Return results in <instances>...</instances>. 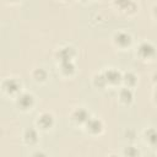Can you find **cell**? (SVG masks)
I'll return each mask as SVG.
<instances>
[{
  "label": "cell",
  "mask_w": 157,
  "mask_h": 157,
  "mask_svg": "<svg viewBox=\"0 0 157 157\" xmlns=\"http://www.w3.org/2000/svg\"><path fill=\"white\" fill-rule=\"evenodd\" d=\"M83 130L86 131L87 135H90L92 137H97V136H101L104 132V124L99 118L91 117L88 119V121L85 124Z\"/></svg>",
  "instance_id": "obj_9"
},
{
  "label": "cell",
  "mask_w": 157,
  "mask_h": 157,
  "mask_svg": "<svg viewBox=\"0 0 157 157\" xmlns=\"http://www.w3.org/2000/svg\"><path fill=\"white\" fill-rule=\"evenodd\" d=\"M77 56V50L71 44H63L59 45L54 52V58L56 63L63 61H75V58Z\"/></svg>",
  "instance_id": "obj_6"
},
{
  "label": "cell",
  "mask_w": 157,
  "mask_h": 157,
  "mask_svg": "<svg viewBox=\"0 0 157 157\" xmlns=\"http://www.w3.org/2000/svg\"><path fill=\"white\" fill-rule=\"evenodd\" d=\"M113 45L119 50H126L132 45V36L124 29H118L112 36Z\"/></svg>",
  "instance_id": "obj_5"
},
{
  "label": "cell",
  "mask_w": 157,
  "mask_h": 157,
  "mask_svg": "<svg viewBox=\"0 0 157 157\" xmlns=\"http://www.w3.org/2000/svg\"><path fill=\"white\" fill-rule=\"evenodd\" d=\"M152 101L157 105V86H155V90H153V93H152Z\"/></svg>",
  "instance_id": "obj_19"
},
{
  "label": "cell",
  "mask_w": 157,
  "mask_h": 157,
  "mask_svg": "<svg viewBox=\"0 0 157 157\" xmlns=\"http://www.w3.org/2000/svg\"><path fill=\"white\" fill-rule=\"evenodd\" d=\"M21 0H6V2H9V4H11V5H13V4H18Z\"/></svg>",
  "instance_id": "obj_22"
},
{
  "label": "cell",
  "mask_w": 157,
  "mask_h": 157,
  "mask_svg": "<svg viewBox=\"0 0 157 157\" xmlns=\"http://www.w3.org/2000/svg\"><path fill=\"white\" fill-rule=\"evenodd\" d=\"M102 72H103L105 80H107L108 87H117L118 85L121 83L123 72L119 71L118 69H115V67H108V69H105Z\"/></svg>",
  "instance_id": "obj_11"
},
{
  "label": "cell",
  "mask_w": 157,
  "mask_h": 157,
  "mask_svg": "<svg viewBox=\"0 0 157 157\" xmlns=\"http://www.w3.org/2000/svg\"><path fill=\"white\" fill-rule=\"evenodd\" d=\"M91 113L83 108V107H77L75 109H72L70 112V115H69V119L71 121V124L74 126H77V128H82L85 126V124L88 121V119L91 118Z\"/></svg>",
  "instance_id": "obj_7"
},
{
  "label": "cell",
  "mask_w": 157,
  "mask_h": 157,
  "mask_svg": "<svg viewBox=\"0 0 157 157\" xmlns=\"http://www.w3.org/2000/svg\"><path fill=\"white\" fill-rule=\"evenodd\" d=\"M92 85L97 90H101V91H103V90H105L108 87V83H107V80H105L103 72H97V74L93 75V77H92Z\"/></svg>",
  "instance_id": "obj_17"
},
{
  "label": "cell",
  "mask_w": 157,
  "mask_h": 157,
  "mask_svg": "<svg viewBox=\"0 0 157 157\" xmlns=\"http://www.w3.org/2000/svg\"><path fill=\"white\" fill-rule=\"evenodd\" d=\"M134 91L132 88H129V87H120V90L118 91V102L120 105H124V107H129L134 102Z\"/></svg>",
  "instance_id": "obj_13"
},
{
  "label": "cell",
  "mask_w": 157,
  "mask_h": 157,
  "mask_svg": "<svg viewBox=\"0 0 157 157\" xmlns=\"http://www.w3.org/2000/svg\"><path fill=\"white\" fill-rule=\"evenodd\" d=\"M16 107L23 112V113H28L32 112L36 107V97L32 92H27V91H22L15 99Z\"/></svg>",
  "instance_id": "obj_4"
},
{
  "label": "cell",
  "mask_w": 157,
  "mask_h": 157,
  "mask_svg": "<svg viewBox=\"0 0 157 157\" xmlns=\"http://www.w3.org/2000/svg\"><path fill=\"white\" fill-rule=\"evenodd\" d=\"M81 2H87V1H90V0H80Z\"/></svg>",
  "instance_id": "obj_24"
},
{
  "label": "cell",
  "mask_w": 157,
  "mask_h": 157,
  "mask_svg": "<svg viewBox=\"0 0 157 157\" xmlns=\"http://www.w3.org/2000/svg\"><path fill=\"white\" fill-rule=\"evenodd\" d=\"M151 81H152L153 86H157V71H155V72L152 74V76H151Z\"/></svg>",
  "instance_id": "obj_20"
},
{
  "label": "cell",
  "mask_w": 157,
  "mask_h": 157,
  "mask_svg": "<svg viewBox=\"0 0 157 157\" xmlns=\"http://www.w3.org/2000/svg\"><path fill=\"white\" fill-rule=\"evenodd\" d=\"M135 55L140 61L144 63H152L157 58V48L153 43L148 40H142L136 45Z\"/></svg>",
  "instance_id": "obj_1"
},
{
  "label": "cell",
  "mask_w": 157,
  "mask_h": 157,
  "mask_svg": "<svg viewBox=\"0 0 157 157\" xmlns=\"http://www.w3.org/2000/svg\"><path fill=\"white\" fill-rule=\"evenodd\" d=\"M34 126L42 131V132H49L54 126H55V117L52 112H40L36 120H34Z\"/></svg>",
  "instance_id": "obj_3"
},
{
  "label": "cell",
  "mask_w": 157,
  "mask_h": 157,
  "mask_svg": "<svg viewBox=\"0 0 157 157\" xmlns=\"http://www.w3.org/2000/svg\"><path fill=\"white\" fill-rule=\"evenodd\" d=\"M58 1H60V2H65V4H66V2H70L71 0H58Z\"/></svg>",
  "instance_id": "obj_23"
},
{
  "label": "cell",
  "mask_w": 157,
  "mask_h": 157,
  "mask_svg": "<svg viewBox=\"0 0 157 157\" xmlns=\"http://www.w3.org/2000/svg\"><path fill=\"white\" fill-rule=\"evenodd\" d=\"M114 7L124 16L132 17L137 13L139 6L134 0H113Z\"/></svg>",
  "instance_id": "obj_8"
},
{
  "label": "cell",
  "mask_w": 157,
  "mask_h": 157,
  "mask_svg": "<svg viewBox=\"0 0 157 157\" xmlns=\"http://www.w3.org/2000/svg\"><path fill=\"white\" fill-rule=\"evenodd\" d=\"M142 137H144L145 144L150 148H157V129H155V128L145 129Z\"/></svg>",
  "instance_id": "obj_14"
},
{
  "label": "cell",
  "mask_w": 157,
  "mask_h": 157,
  "mask_svg": "<svg viewBox=\"0 0 157 157\" xmlns=\"http://www.w3.org/2000/svg\"><path fill=\"white\" fill-rule=\"evenodd\" d=\"M58 74L60 77L67 80L76 75V65L75 61H63L58 63Z\"/></svg>",
  "instance_id": "obj_12"
},
{
  "label": "cell",
  "mask_w": 157,
  "mask_h": 157,
  "mask_svg": "<svg viewBox=\"0 0 157 157\" xmlns=\"http://www.w3.org/2000/svg\"><path fill=\"white\" fill-rule=\"evenodd\" d=\"M152 17L157 21V4L153 5V7H152Z\"/></svg>",
  "instance_id": "obj_21"
},
{
  "label": "cell",
  "mask_w": 157,
  "mask_h": 157,
  "mask_svg": "<svg viewBox=\"0 0 157 157\" xmlns=\"http://www.w3.org/2000/svg\"><path fill=\"white\" fill-rule=\"evenodd\" d=\"M22 142L28 147H36L39 142V130L34 128H27L22 132Z\"/></svg>",
  "instance_id": "obj_10"
},
{
  "label": "cell",
  "mask_w": 157,
  "mask_h": 157,
  "mask_svg": "<svg viewBox=\"0 0 157 157\" xmlns=\"http://www.w3.org/2000/svg\"><path fill=\"white\" fill-rule=\"evenodd\" d=\"M121 83L125 86V87H129V88H135L139 83V76L132 72V71H125L123 72V77H121Z\"/></svg>",
  "instance_id": "obj_16"
},
{
  "label": "cell",
  "mask_w": 157,
  "mask_h": 157,
  "mask_svg": "<svg viewBox=\"0 0 157 157\" xmlns=\"http://www.w3.org/2000/svg\"><path fill=\"white\" fill-rule=\"evenodd\" d=\"M31 77L32 80L37 83V85H44L48 82L49 80V75H48V71L43 67H34L32 71H31Z\"/></svg>",
  "instance_id": "obj_15"
},
{
  "label": "cell",
  "mask_w": 157,
  "mask_h": 157,
  "mask_svg": "<svg viewBox=\"0 0 157 157\" xmlns=\"http://www.w3.org/2000/svg\"><path fill=\"white\" fill-rule=\"evenodd\" d=\"M124 155L125 156H139L140 155V151L137 150V147H135L132 145H129L128 147H125Z\"/></svg>",
  "instance_id": "obj_18"
},
{
  "label": "cell",
  "mask_w": 157,
  "mask_h": 157,
  "mask_svg": "<svg viewBox=\"0 0 157 157\" xmlns=\"http://www.w3.org/2000/svg\"><path fill=\"white\" fill-rule=\"evenodd\" d=\"M1 92L6 97L16 99V97L22 92V82L13 76L5 77L1 81Z\"/></svg>",
  "instance_id": "obj_2"
}]
</instances>
